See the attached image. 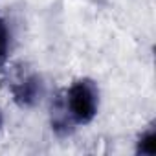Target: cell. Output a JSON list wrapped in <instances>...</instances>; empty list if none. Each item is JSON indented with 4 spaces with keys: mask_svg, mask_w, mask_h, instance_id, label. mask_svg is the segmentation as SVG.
Instances as JSON below:
<instances>
[{
    "mask_svg": "<svg viewBox=\"0 0 156 156\" xmlns=\"http://www.w3.org/2000/svg\"><path fill=\"white\" fill-rule=\"evenodd\" d=\"M64 103L75 125H88L99 110L98 85L88 77L73 81L64 92Z\"/></svg>",
    "mask_w": 156,
    "mask_h": 156,
    "instance_id": "cell-1",
    "label": "cell"
},
{
    "mask_svg": "<svg viewBox=\"0 0 156 156\" xmlns=\"http://www.w3.org/2000/svg\"><path fill=\"white\" fill-rule=\"evenodd\" d=\"M11 94L19 107L22 108L35 107L44 94V85L41 75L31 70L19 68L15 77L11 79Z\"/></svg>",
    "mask_w": 156,
    "mask_h": 156,
    "instance_id": "cell-2",
    "label": "cell"
},
{
    "mask_svg": "<svg viewBox=\"0 0 156 156\" xmlns=\"http://www.w3.org/2000/svg\"><path fill=\"white\" fill-rule=\"evenodd\" d=\"M73 125L75 123L66 108V103H64V94H59L51 103V130L62 138V136L72 134Z\"/></svg>",
    "mask_w": 156,
    "mask_h": 156,
    "instance_id": "cell-3",
    "label": "cell"
},
{
    "mask_svg": "<svg viewBox=\"0 0 156 156\" xmlns=\"http://www.w3.org/2000/svg\"><path fill=\"white\" fill-rule=\"evenodd\" d=\"M136 154L141 156H154L156 154V125L151 123L136 141Z\"/></svg>",
    "mask_w": 156,
    "mask_h": 156,
    "instance_id": "cell-4",
    "label": "cell"
},
{
    "mask_svg": "<svg viewBox=\"0 0 156 156\" xmlns=\"http://www.w3.org/2000/svg\"><path fill=\"white\" fill-rule=\"evenodd\" d=\"M8 48H9V33L6 28V22L0 19V62H2L8 55Z\"/></svg>",
    "mask_w": 156,
    "mask_h": 156,
    "instance_id": "cell-5",
    "label": "cell"
},
{
    "mask_svg": "<svg viewBox=\"0 0 156 156\" xmlns=\"http://www.w3.org/2000/svg\"><path fill=\"white\" fill-rule=\"evenodd\" d=\"M0 125H2V114H0Z\"/></svg>",
    "mask_w": 156,
    "mask_h": 156,
    "instance_id": "cell-6",
    "label": "cell"
}]
</instances>
